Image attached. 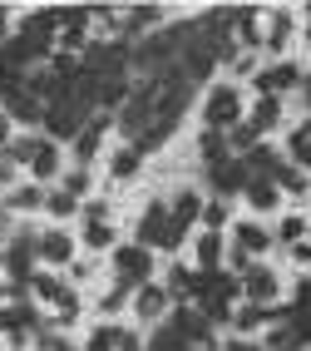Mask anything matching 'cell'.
<instances>
[{
	"mask_svg": "<svg viewBox=\"0 0 311 351\" xmlns=\"http://www.w3.org/2000/svg\"><path fill=\"white\" fill-rule=\"evenodd\" d=\"M35 257H40V238L25 228V232H15L5 257H0V267H5V287L15 302H25V287L35 282Z\"/></svg>",
	"mask_w": 311,
	"mask_h": 351,
	"instance_id": "obj_1",
	"label": "cell"
},
{
	"mask_svg": "<svg viewBox=\"0 0 311 351\" xmlns=\"http://www.w3.org/2000/svg\"><path fill=\"white\" fill-rule=\"evenodd\" d=\"M203 119H208L212 134L237 129V124H242V95H237L232 84H212L208 89V104H203Z\"/></svg>",
	"mask_w": 311,
	"mask_h": 351,
	"instance_id": "obj_2",
	"label": "cell"
},
{
	"mask_svg": "<svg viewBox=\"0 0 311 351\" xmlns=\"http://www.w3.org/2000/svg\"><path fill=\"white\" fill-rule=\"evenodd\" d=\"M0 104H5V119H20V124H45V104L30 95V84L10 75L5 84H0Z\"/></svg>",
	"mask_w": 311,
	"mask_h": 351,
	"instance_id": "obj_3",
	"label": "cell"
},
{
	"mask_svg": "<svg viewBox=\"0 0 311 351\" xmlns=\"http://www.w3.org/2000/svg\"><path fill=\"white\" fill-rule=\"evenodd\" d=\"M149 272H153V252L149 247H114V277L119 282H129V287H143L149 282Z\"/></svg>",
	"mask_w": 311,
	"mask_h": 351,
	"instance_id": "obj_4",
	"label": "cell"
},
{
	"mask_svg": "<svg viewBox=\"0 0 311 351\" xmlns=\"http://www.w3.org/2000/svg\"><path fill=\"white\" fill-rule=\"evenodd\" d=\"M30 287H35V297H40V302H55L64 322L79 312V297H75V287H64L55 272H35V282H30Z\"/></svg>",
	"mask_w": 311,
	"mask_h": 351,
	"instance_id": "obj_5",
	"label": "cell"
},
{
	"mask_svg": "<svg viewBox=\"0 0 311 351\" xmlns=\"http://www.w3.org/2000/svg\"><path fill=\"white\" fill-rule=\"evenodd\" d=\"M169 228H173V213L163 203H149L138 218V247H169Z\"/></svg>",
	"mask_w": 311,
	"mask_h": 351,
	"instance_id": "obj_6",
	"label": "cell"
},
{
	"mask_svg": "<svg viewBox=\"0 0 311 351\" xmlns=\"http://www.w3.org/2000/svg\"><path fill=\"white\" fill-rule=\"evenodd\" d=\"M208 178H212V189H218V198L242 193L247 183H252V173H247V163H242V158H223V163H212Z\"/></svg>",
	"mask_w": 311,
	"mask_h": 351,
	"instance_id": "obj_7",
	"label": "cell"
},
{
	"mask_svg": "<svg viewBox=\"0 0 311 351\" xmlns=\"http://www.w3.org/2000/svg\"><path fill=\"white\" fill-rule=\"evenodd\" d=\"M242 297L257 302V307H272V297H277V272L267 263H252L242 272Z\"/></svg>",
	"mask_w": 311,
	"mask_h": 351,
	"instance_id": "obj_8",
	"label": "cell"
},
{
	"mask_svg": "<svg viewBox=\"0 0 311 351\" xmlns=\"http://www.w3.org/2000/svg\"><path fill=\"white\" fill-rule=\"evenodd\" d=\"M306 75L292 64V60H282V64H272V69H257V89L262 95H286V89H297Z\"/></svg>",
	"mask_w": 311,
	"mask_h": 351,
	"instance_id": "obj_9",
	"label": "cell"
},
{
	"mask_svg": "<svg viewBox=\"0 0 311 351\" xmlns=\"http://www.w3.org/2000/svg\"><path fill=\"white\" fill-rule=\"evenodd\" d=\"M169 322L183 332L188 346H208V337H212V322H208L198 307H178V312H169Z\"/></svg>",
	"mask_w": 311,
	"mask_h": 351,
	"instance_id": "obj_10",
	"label": "cell"
},
{
	"mask_svg": "<svg viewBox=\"0 0 311 351\" xmlns=\"http://www.w3.org/2000/svg\"><path fill=\"white\" fill-rule=\"evenodd\" d=\"M169 287H153V282H143L138 287V302H134V307H138V317L143 322H169Z\"/></svg>",
	"mask_w": 311,
	"mask_h": 351,
	"instance_id": "obj_11",
	"label": "cell"
},
{
	"mask_svg": "<svg viewBox=\"0 0 311 351\" xmlns=\"http://www.w3.org/2000/svg\"><path fill=\"white\" fill-rule=\"evenodd\" d=\"M198 287H203V272H193V267H173L169 272V297L178 302V307H193Z\"/></svg>",
	"mask_w": 311,
	"mask_h": 351,
	"instance_id": "obj_12",
	"label": "cell"
},
{
	"mask_svg": "<svg viewBox=\"0 0 311 351\" xmlns=\"http://www.w3.org/2000/svg\"><path fill=\"white\" fill-rule=\"evenodd\" d=\"M193 218H203V203H198V193H183L178 203H173V228H169V247H178L183 243V232H188V223Z\"/></svg>",
	"mask_w": 311,
	"mask_h": 351,
	"instance_id": "obj_13",
	"label": "cell"
},
{
	"mask_svg": "<svg viewBox=\"0 0 311 351\" xmlns=\"http://www.w3.org/2000/svg\"><path fill=\"white\" fill-rule=\"evenodd\" d=\"M40 257L50 267H64V263H75V243L64 232H40Z\"/></svg>",
	"mask_w": 311,
	"mask_h": 351,
	"instance_id": "obj_14",
	"label": "cell"
},
{
	"mask_svg": "<svg viewBox=\"0 0 311 351\" xmlns=\"http://www.w3.org/2000/svg\"><path fill=\"white\" fill-rule=\"evenodd\" d=\"M223 238L218 232H203L198 238V247H193V257H198V272H223Z\"/></svg>",
	"mask_w": 311,
	"mask_h": 351,
	"instance_id": "obj_15",
	"label": "cell"
},
{
	"mask_svg": "<svg viewBox=\"0 0 311 351\" xmlns=\"http://www.w3.org/2000/svg\"><path fill=\"white\" fill-rule=\"evenodd\" d=\"M232 243L252 257V252H267V247H272V232L257 228V223H237V228H232Z\"/></svg>",
	"mask_w": 311,
	"mask_h": 351,
	"instance_id": "obj_16",
	"label": "cell"
},
{
	"mask_svg": "<svg viewBox=\"0 0 311 351\" xmlns=\"http://www.w3.org/2000/svg\"><path fill=\"white\" fill-rule=\"evenodd\" d=\"M286 40H292V10H272V20H267V35H262V45H267L272 55H282V50H286Z\"/></svg>",
	"mask_w": 311,
	"mask_h": 351,
	"instance_id": "obj_17",
	"label": "cell"
},
{
	"mask_svg": "<svg viewBox=\"0 0 311 351\" xmlns=\"http://www.w3.org/2000/svg\"><path fill=\"white\" fill-rule=\"evenodd\" d=\"M242 163H247V173H252V178H277V169H282V154H277V149H267V144H257V149H252Z\"/></svg>",
	"mask_w": 311,
	"mask_h": 351,
	"instance_id": "obj_18",
	"label": "cell"
},
{
	"mask_svg": "<svg viewBox=\"0 0 311 351\" xmlns=\"http://www.w3.org/2000/svg\"><path fill=\"white\" fill-rule=\"evenodd\" d=\"M104 129H109V119L99 114V119H89V129L75 138V158H79V163H89L94 154H99V138H104Z\"/></svg>",
	"mask_w": 311,
	"mask_h": 351,
	"instance_id": "obj_19",
	"label": "cell"
},
{
	"mask_svg": "<svg viewBox=\"0 0 311 351\" xmlns=\"http://www.w3.org/2000/svg\"><path fill=\"white\" fill-rule=\"evenodd\" d=\"M30 173H35V178H50V173H60V149H55V138H40V144H35Z\"/></svg>",
	"mask_w": 311,
	"mask_h": 351,
	"instance_id": "obj_20",
	"label": "cell"
},
{
	"mask_svg": "<svg viewBox=\"0 0 311 351\" xmlns=\"http://www.w3.org/2000/svg\"><path fill=\"white\" fill-rule=\"evenodd\" d=\"M242 193H247V203L257 208V213H267V208H277V198H282V189H277L272 178H252Z\"/></svg>",
	"mask_w": 311,
	"mask_h": 351,
	"instance_id": "obj_21",
	"label": "cell"
},
{
	"mask_svg": "<svg viewBox=\"0 0 311 351\" xmlns=\"http://www.w3.org/2000/svg\"><path fill=\"white\" fill-rule=\"evenodd\" d=\"M272 183H277V189H282V193H297V198H301V193L311 189V178H306V169H301V163H282V169H277V178H272Z\"/></svg>",
	"mask_w": 311,
	"mask_h": 351,
	"instance_id": "obj_22",
	"label": "cell"
},
{
	"mask_svg": "<svg viewBox=\"0 0 311 351\" xmlns=\"http://www.w3.org/2000/svg\"><path fill=\"white\" fill-rule=\"evenodd\" d=\"M277 119H282V99H277V95H262V99H257V109H252V119H247V124H252L257 134H267V129H272Z\"/></svg>",
	"mask_w": 311,
	"mask_h": 351,
	"instance_id": "obj_23",
	"label": "cell"
},
{
	"mask_svg": "<svg viewBox=\"0 0 311 351\" xmlns=\"http://www.w3.org/2000/svg\"><path fill=\"white\" fill-rule=\"evenodd\" d=\"M232 15H237V20H232V30H237V40H242V45H262V35H267V30L257 25V10H247V5H237Z\"/></svg>",
	"mask_w": 311,
	"mask_h": 351,
	"instance_id": "obj_24",
	"label": "cell"
},
{
	"mask_svg": "<svg viewBox=\"0 0 311 351\" xmlns=\"http://www.w3.org/2000/svg\"><path fill=\"white\" fill-rule=\"evenodd\" d=\"M149 351H188V341H183V332H178L173 322H163L158 332L149 337Z\"/></svg>",
	"mask_w": 311,
	"mask_h": 351,
	"instance_id": "obj_25",
	"label": "cell"
},
{
	"mask_svg": "<svg viewBox=\"0 0 311 351\" xmlns=\"http://www.w3.org/2000/svg\"><path fill=\"white\" fill-rule=\"evenodd\" d=\"M138 163H143V154L129 144V149H119V154L109 158V173H114V178H134V173H138Z\"/></svg>",
	"mask_w": 311,
	"mask_h": 351,
	"instance_id": "obj_26",
	"label": "cell"
},
{
	"mask_svg": "<svg viewBox=\"0 0 311 351\" xmlns=\"http://www.w3.org/2000/svg\"><path fill=\"white\" fill-rule=\"evenodd\" d=\"M10 208H15V213H30V208H45V193H40V183H20V189L10 193Z\"/></svg>",
	"mask_w": 311,
	"mask_h": 351,
	"instance_id": "obj_27",
	"label": "cell"
},
{
	"mask_svg": "<svg viewBox=\"0 0 311 351\" xmlns=\"http://www.w3.org/2000/svg\"><path fill=\"white\" fill-rule=\"evenodd\" d=\"M257 138H262V134H257V129L242 119L237 129H227V149H237V154H252V149H257Z\"/></svg>",
	"mask_w": 311,
	"mask_h": 351,
	"instance_id": "obj_28",
	"label": "cell"
},
{
	"mask_svg": "<svg viewBox=\"0 0 311 351\" xmlns=\"http://www.w3.org/2000/svg\"><path fill=\"white\" fill-rule=\"evenodd\" d=\"M227 218H232V208H227V198H212V203H203V223H208V232H218V228H227Z\"/></svg>",
	"mask_w": 311,
	"mask_h": 351,
	"instance_id": "obj_29",
	"label": "cell"
},
{
	"mask_svg": "<svg viewBox=\"0 0 311 351\" xmlns=\"http://www.w3.org/2000/svg\"><path fill=\"white\" fill-rule=\"evenodd\" d=\"M158 15H163L158 5H134L129 20H124V30H129V35H134V30H149V25H158Z\"/></svg>",
	"mask_w": 311,
	"mask_h": 351,
	"instance_id": "obj_30",
	"label": "cell"
},
{
	"mask_svg": "<svg viewBox=\"0 0 311 351\" xmlns=\"http://www.w3.org/2000/svg\"><path fill=\"white\" fill-rule=\"evenodd\" d=\"M203 158H208V169H212V163H223V158H232L227 134H203Z\"/></svg>",
	"mask_w": 311,
	"mask_h": 351,
	"instance_id": "obj_31",
	"label": "cell"
},
{
	"mask_svg": "<svg viewBox=\"0 0 311 351\" xmlns=\"http://www.w3.org/2000/svg\"><path fill=\"white\" fill-rule=\"evenodd\" d=\"M35 346H40V351H75V341H69V337H60L50 322H45L40 332H35Z\"/></svg>",
	"mask_w": 311,
	"mask_h": 351,
	"instance_id": "obj_32",
	"label": "cell"
},
{
	"mask_svg": "<svg viewBox=\"0 0 311 351\" xmlns=\"http://www.w3.org/2000/svg\"><path fill=\"white\" fill-rule=\"evenodd\" d=\"M45 213H55V218H69V213H79V198L75 193H50V198H45Z\"/></svg>",
	"mask_w": 311,
	"mask_h": 351,
	"instance_id": "obj_33",
	"label": "cell"
},
{
	"mask_svg": "<svg viewBox=\"0 0 311 351\" xmlns=\"http://www.w3.org/2000/svg\"><path fill=\"white\" fill-rule=\"evenodd\" d=\"M119 341H124V332H119V326H99V332L89 337L84 351H119Z\"/></svg>",
	"mask_w": 311,
	"mask_h": 351,
	"instance_id": "obj_34",
	"label": "cell"
},
{
	"mask_svg": "<svg viewBox=\"0 0 311 351\" xmlns=\"http://www.w3.org/2000/svg\"><path fill=\"white\" fill-rule=\"evenodd\" d=\"M129 292H134L129 282H114V287H109V292L99 297V312H109V317H114V312H119V307L129 302Z\"/></svg>",
	"mask_w": 311,
	"mask_h": 351,
	"instance_id": "obj_35",
	"label": "cell"
},
{
	"mask_svg": "<svg viewBox=\"0 0 311 351\" xmlns=\"http://www.w3.org/2000/svg\"><path fill=\"white\" fill-rule=\"evenodd\" d=\"M84 243L89 247H114V228L109 223H84Z\"/></svg>",
	"mask_w": 311,
	"mask_h": 351,
	"instance_id": "obj_36",
	"label": "cell"
},
{
	"mask_svg": "<svg viewBox=\"0 0 311 351\" xmlns=\"http://www.w3.org/2000/svg\"><path fill=\"white\" fill-rule=\"evenodd\" d=\"M301 232H306V218H297V213L277 223V238H282V243H301Z\"/></svg>",
	"mask_w": 311,
	"mask_h": 351,
	"instance_id": "obj_37",
	"label": "cell"
},
{
	"mask_svg": "<svg viewBox=\"0 0 311 351\" xmlns=\"http://www.w3.org/2000/svg\"><path fill=\"white\" fill-rule=\"evenodd\" d=\"M60 50H89V45H84V20H79V25H64V30H60Z\"/></svg>",
	"mask_w": 311,
	"mask_h": 351,
	"instance_id": "obj_38",
	"label": "cell"
},
{
	"mask_svg": "<svg viewBox=\"0 0 311 351\" xmlns=\"http://www.w3.org/2000/svg\"><path fill=\"white\" fill-rule=\"evenodd\" d=\"M35 144H40V138H15V144L5 149V158H10V163H30V158H35Z\"/></svg>",
	"mask_w": 311,
	"mask_h": 351,
	"instance_id": "obj_39",
	"label": "cell"
},
{
	"mask_svg": "<svg viewBox=\"0 0 311 351\" xmlns=\"http://www.w3.org/2000/svg\"><path fill=\"white\" fill-rule=\"evenodd\" d=\"M306 154H311V119H306V124H301V129H297V134H292V158H297V163H301V158H306Z\"/></svg>",
	"mask_w": 311,
	"mask_h": 351,
	"instance_id": "obj_40",
	"label": "cell"
},
{
	"mask_svg": "<svg viewBox=\"0 0 311 351\" xmlns=\"http://www.w3.org/2000/svg\"><path fill=\"white\" fill-rule=\"evenodd\" d=\"M64 193H75V198H84V193H89V173H84V169H75V173H64Z\"/></svg>",
	"mask_w": 311,
	"mask_h": 351,
	"instance_id": "obj_41",
	"label": "cell"
},
{
	"mask_svg": "<svg viewBox=\"0 0 311 351\" xmlns=\"http://www.w3.org/2000/svg\"><path fill=\"white\" fill-rule=\"evenodd\" d=\"M79 213H84V223H104V213H109V208H104L99 198H94V203H84V208H79Z\"/></svg>",
	"mask_w": 311,
	"mask_h": 351,
	"instance_id": "obj_42",
	"label": "cell"
},
{
	"mask_svg": "<svg viewBox=\"0 0 311 351\" xmlns=\"http://www.w3.org/2000/svg\"><path fill=\"white\" fill-rule=\"evenodd\" d=\"M292 263H297V267H311V243H306V238L292 243Z\"/></svg>",
	"mask_w": 311,
	"mask_h": 351,
	"instance_id": "obj_43",
	"label": "cell"
},
{
	"mask_svg": "<svg viewBox=\"0 0 311 351\" xmlns=\"http://www.w3.org/2000/svg\"><path fill=\"white\" fill-rule=\"evenodd\" d=\"M232 69H237V75H252V80H257V60H252V55H237Z\"/></svg>",
	"mask_w": 311,
	"mask_h": 351,
	"instance_id": "obj_44",
	"label": "cell"
},
{
	"mask_svg": "<svg viewBox=\"0 0 311 351\" xmlns=\"http://www.w3.org/2000/svg\"><path fill=\"white\" fill-rule=\"evenodd\" d=\"M5 149H10V119L0 114V154H5Z\"/></svg>",
	"mask_w": 311,
	"mask_h": 351,
	"instance_id": "obj_45",
	"label": "cell"
},
{
	"mask_svg": "<svg viewBox=\"0 0 311 351\" xmlns=\"http://www.w3.org/2000/svg\"><path fill=\"white\" fill-rule=\"evenodd\" d=\"M0 183H15V163L10 158H0Z\"/></svg>",
	"mask_w": 311,
	"mask_h": 351,
	"instance_id": "obj_46",
	"label": "cell"
},
{
	"mask_svg": "<svg viewBox=\"0 0 311 351\" xmlns=\"http://www.w3.org/2000/svg\"><path fill=\"white\" fill-rule=\"evenodd\" d=\"M119 351H149V346H138V337H129V332H124V341H119Z\"/></svg>",
	"mask_w": 311,
	"mask_h": 351,
	"instance_id": "obj_47",
	"label": "cell"
},
{
	"mask_svg": "<svg viewBox=\"0 0 311 351\" xmlns=\"http://www.w3.org/2000/svg\"><path fill=\"white\" fill-rule=\"evenodd\" d=\"M223 351H252V346H247V341H237V337H227V341H223Z\"/></svg>",
	"mask_w": 311,
	"mask_h": 351,
	"instance_id": "obj_48",
	"label": "cell"
},
{
	"mask_svg": "<svg viewBox=\"0 0 311 351\" xmlns=\"http://www.w3.org/2000/svg\"><path fill=\"white\" fill-rule=\"evenodd\" d=\"M301 104H306V109H311V75H306V80H301Z\"/></svg>",
	"mask_w": 311,
	"mask_h": 351,
	"instance_id": "obj_49",
	"label": "cell"
},
{
	"mask_svg": "<svg viewBox=\"0 0 311 351\" xmlns=\"http://www.w3.org/2000/svg\"><path fill=\"white\" fill-rule=\"evenodd\" d=\"M5 15H10V10H5V5H0V45H5Z\"/></svg>",
	"mask_w": 311,
	"mask_h": 351,
	"instance_id": "obj_50",
	"label": "cell"
},
{
	"mask_svg": "<svg viewBox=\"0 0 311 351\" xmlns=\"http://www.w3.org/2000/svg\"><path fill=\"white\" fill-rule=\"evenodd\" d=\"M5 80H10V69H0V84H5Z\"/></svg>",
	"mask_w": 311,
	"mask_h": 351,
	"instance_id": "obj_51",
	"label": "cell"
},
{
	"mask_svg": "<svg viewBox=\"0 0 311 351\" xmlns=\"http://www.w3.org/2000/svg\"><path fill=\"white\" fill-rule=\"evenodd\" d=\"M301 169H311V154H306V158H301Z\"/></svg>",
	"mask_w": 311,
	"mask_h": 351,
	"instance_id": "obj_52",
	"label": "cell"
},
{
	"mask_svg": "<svg viewBox=\"0 0 311 351\" xmlns=\"http://www.w3.org/2000/svg\"><path fill=\"white\" fill-rule=\"evenodd\" d=\"M306 243H311V218H306Z\"/></svg>",
	"mask_w": 311,
	"mask_h": 351,
	"instance_id": "obj_53",
	"label": "cell"
},
{
	"mask_svg": "<svg viewBox=\"0 0 311 351\" xmlns=\"http://www.w3.org/2000/svg\"><path fill=\"white\" fill-rule=\"evenodd\" d=\"M306 50H311V25H306Z\"/></svg>",
	"mask_w": 311,
	"mask_h": 351,
	"instance_id": "obj_54",
	"label": "cell"
},
{
	"mask_svg": "<svg viewBox=\"0 0 311 351\" xmlns=\"http://www.w3.org/2000/svg\"><path fill=\"white\" fill-rule=\"evenodd\" d=\"M301 15H311V5H306V10H301ZM306 25H311V20H306Z\"/></svg>",
	"mask_w": 311,
	"mask_h": 351,
	"instance_id": "obj_55",
	"label": "cell"
},
{
	"mask_svg": "<svg viewBox=\"0 0 311 351\" xmlns=\"http://www.w3.org/2000/svg\"><path fill=\"white\" fill-rule=\"evenodd\" d=\"M198 351H208V346H198Z\"/></svg>",
	"mask_w": 311,
	"mask_h": 351,
	"instance_id": "obj_56",
	"label": "cell"
}]
</instances>
